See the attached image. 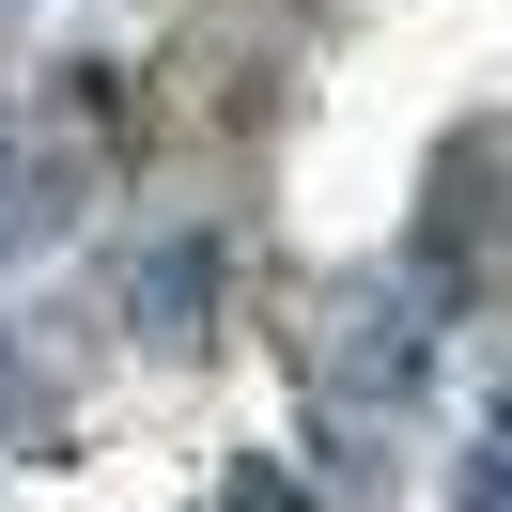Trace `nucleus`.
Wrapping results in <instances>:
<instances>
[{"mask_svg":"<svg viewBox=\"0 0 512 512\" xmlns=\"http://www.w3.org/2000/svg\"><path fill=\"white\" fill-rule=\"evenodd\" d=\"M32 233H63V171L0 140V249H32Z\"/></svg>","mask_w":512,"mask_h":512,"instance_id":"obj_1","label":"nucleus"},{"mask_svg":"<svg viewBox=\"0 0 512 512\" xmlns=\"http://www.w3.org/2000/svg\"><path fill=\"white\" fill-rule=\"evenodd\" d=\"M233 512H311V497H295V481H233Z\"/></svg>","mask_w":512,"mask_h":512,"instance_id":"obj_2","label":"nucleus"},{"mask_svg":"<svg viewBox=\"0 0 512 512\" xmlns=\"http://www.w3.org/2000/svg\"><path fill=\"white\" fill-rule=\"evenodd\" d=\"M0 388H16V373H0Z\"/></svg>","mask_w":512,"mask_h":512,"instance_id":"obj_3","label":"nucleus"}]
</instances>
